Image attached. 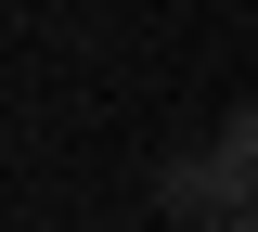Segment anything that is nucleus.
Returning <instances> with one entry per match:
<instances>
[{"instance_id":"f257e3e1","label":"nucleus","mask_w":258,"mask_h":232,"mask_svg":"<svg viewBox=\"0 0 258 232\" xmlns=\"http://www.w3.org/2000/svg\"><path fill=\"white\" fill-rule=\"evenodd\" d=\"M207 168H220V194H232V206H258V103H232V116H220Z\"/></svg>"},{"instance_id":"f03ea898","label":"nucleus","mask_w":258,"mask_h":232,"mask_svg":"<svg viewBox=\"0 0 258 232\" xmlns=\"http://www.w3.org/2000/svg\"><path fill=\"white\" fill-rule=\"evenodd\" d=\"M155 194H168V219H194V232H220V219H232V194H220V168H207V155H181Z\"/></svg>"},{"instance_id":"7ed1b4c3","label":"nucleus","mask_w":258,"mask_h":232,"mask_svg":"<svg viewBox=\"0 0 258 232\" xmlns=\"http://www.w3.org/2000/svg\"><path fill=\"white\" fill-rule=\"evenodd\" d=\"M220 232H258V206H232V219H220Z\"/></svg>"}]
</instances>
